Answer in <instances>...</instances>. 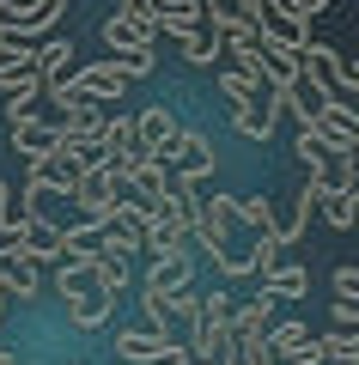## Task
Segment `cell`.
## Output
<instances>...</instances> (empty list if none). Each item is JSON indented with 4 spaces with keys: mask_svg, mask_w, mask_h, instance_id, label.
I'll return each instance as SVG.
<instances>
[{
    "mask_svg": "<svg viewBox=\"0 0 359 365\" xmlns=\"http://www.w3.org/2000/svg\"><path fill=\"white\" fill-rule=\"evenodd\" d=\"M91 280H98L103 292H116V299H122V292H128V256L98 250V256H91Z\"/></svg>",
    "mask_w": 359,
    "mask_h": 365,
    "instance_id": "7402d4cb",
    "label": "cell"
},
{
    "mask_svg": "<svg viewBox=\"0 0 359 365\" xmlns=\"http://www.w3.org/2000/svg\"><path fill=\"white\" fill-rule=\"evenodd\" d=\"M231 304H238V299H231L226 287L201 292V323H207V329H226V323H231Z\"/></svg>",
    "mask_w": 359,
    "mask_h": 365,
    "instance_id": "83f0119b",
    "label": "cell"
},
{
    "mask_svg": "<svg viewBox=\"0 0 359 365\" xmlns=\"http://www.w3.org/2000/svg\"><path fill=\"white\" fill-rule=\"evenodd\" d=\"M103 43H110V49H153V37H141V31H134L122 13L103 19Z\"/></svg>",
    "mask_w": 359,
    "mask_h": 365,
    "instance_id": "484cf974",
    "label": "cell"
},
{
    "mask_svg": "<svg viewBox=\"0 0 359 365\" xmlns=\"http://www.w3.org/2000/svg\"><path fill=\"white\" fill-rule=\"evenodd\" d=\"M0 365H19V353H13V347H0Z\"/></svg>",
    "mask_w": 359,
    "mask_h": 365,
    "instance_id": "e575fe53",
    "label": "cell"
},
{
    "mask_svg": "<svg viewBox=\"0 0 359 365\" xmlns=\"http://www.w3.org/2000/svg\"><path fill=\"white\" fill-rule=\"evenodd\" d=\"M189 244H201L226 280H244V274H256V268H250V244H256V232L238 220V195H226V189H213V195L201 201Z\"/></svg>",
    "mask_w": 359,
    "mask_h": 365,
    "instance_id": "6da1fadb",
    "label": "cell"
},
{
    "mask_svg": "<svg viewBox=\"0 0 359 365\" xmlns=\"http://www.w3.org/2000/svg\"><path fill=\"white\" fill-rule=\"evenodd\" d=\"M189 365H207V359H189Z\"/></svg>",
    "mask_w": 359,
    "mask_h": 365,
    "instance_id": "74e56055",
    "label": "cell"
},
{
    "mask_svg": "<svg viewBox=\"0 0 359 365\" xmlns=\"http://www.w3.org/2000/svg\"><path fill=\"white\" fill-rule=\"evenodd\" d=\"M165 165L177 170L183 182H201V177H213V134H201V128H177V146L165 153Z\"/></svg>",
    "mask_w": 359,
    "mask_h": 365,
    "instance_id": "ba28073f",
    "label": "cell"
},
{
    "mask_svg": "<svg viewBox=\"0 0 359 365\" xmlns=\"http://www.w3.org/2000/svg\"><path fill=\"white\" fill-rule=\"evenodd\" d=\"M250 25H256L262 43H274V49H293V55H298V43L310 37V25H305L298 13H286L280 0H250Z\"/></svg>",
    "mask_w": 359,
    "mask_h": 365,
    "instance_id": "8992f818",
    "label": "cell"
},
{
    "mask_svg": "<svg viewBox=\"0 0 359 365\" xmlns=\"http://www.w3.org/2000/svg\"><path fill=\"white\" fill-rule=\"evenodd\" d=\"M293 153H298V165H305L310 177H323V170H329V153H323V146H317V134H310V128H298Z\"/></svg>",
    "mask_w": 359,
    "mask_h": 365,
    "instance_id": "f1b7e54d",
    "label": "cell"
},
{
    "mask_svg": "<svg viewBox=\"0 0 359 365\" xmlns=\"http://www.w3.org/2000/svg\"><path fill=\"white\" fill-rule=\"evenodd\" d=\"M141 287L153 292H177V287H195V256H153V268H146Z\"/></svg>",
    "mask_w": 359,
    "mask_h": 365,
    "instance_id": "d6986e66",
    "label": "cell"
},
{
    "mask_svg": "<svg viewBox=\"0 0 359 365\" xmlns=\"http://www.w3.org/2000/svg\"><path fill=\"white\" fill-rule=\"evenodd\" d=\"M329 292H341V299H359V268H335V280H329Z\"/></svg>",
    "mask_w": 359,
    "mask_h": 365,
    "instance_id": "1f68e13d",
    "label": "cell"
},
{
    "mask_svg": "<svg viewBox=\"0 0 359 365\" xmlns=\"http://www.w3.org/2000/svg\"><path fill=\"white\" fill-rule=\"evenodd\" d=\"M177 128H183V122L171 116L165 104L141 110V116H134V146H141V158H165L171 146H177Z\"/></svg>",
    "mask_w": 359,
    "mask_h": 365,
    "instance_id": "7c38bea8",
    "label": "cell"
},
{
    "mask_svg": "<svg viewBox=\"0 0 359 365\" xmlns=\"http://www.w3.org/2000/svg\"><path fill=\"white\" fill-rule=\"evenodd\" d=\"M298 79H305V86H317V91H329V98L359 91V73L341 61V49H335V43H317V37L298 43Z\"/></svg>",
    "mask_w": 359,
    "mask_h": 365,
    "instance_id": "277c9868",
    "label": "cell"
},
{
    "mask_svg": "<svg viewBox=\"0 0 359 365\" xmlns=\"http://www.w3.org/2000/svg\"><path fill=\"white\" fill-rule=\"evenodd\" d=\"M55 140H61V128H55V122H37L31 110H25V116H13V153L25 158V165H31V158H43Z\"/></svg>",
    "mask_w": 359,
    "mask_h": 365,
    "instance_id": "2e32d148",
    "label": "cell"
},
{
    "mask_svg": "<svg viewBox=\"0 0 359 365\" xmlns=\"http://www.w3.org/2000/svg\"><path fill=\"white\" fill-rule=\"evenodd\" d=\"M207 31H244L250 25V0H201Z\"/></svg>",
    "mask_w": 359,
    "mask_h": 365,
    "instance_id": "44dd1931",
    "label": "cell"
},
{
    "mask_svg": "<svg viewBox=\"0 0 359 365\" xmlns=\"http://www.w3.org/2000/svg\"><path fill=\"white\" fill-rule=\"evenodd\" d=\"M61 304H67V323L74 329H103L116 317V292H103L98 280H91L86 292H74V299H61Z\"/></svg>",
    "mask_w": 359,
    "mask_h": 365,
    "instance_id": "9a60e30c",
    "label": "cell"
},
{
    "mask_svg": "<svg viewBox=\"0 0 359 365\" xmlns=\"http://www.w3.org/2000/svg\"><path fill=\"white\" fill-rule=\"evenodd\" d=\"M134 79L122 73V67L116 61H91V67H79V73H49L43 79V91H49L55 104H67V98H91V104H110V98H122V91H128Z\"/></svg>",
    "mask_w": 359,
    "mask_h": 365,
    "instance_id": "3957f363",
    "label": "cell"
},
{
    "mask_svg": "<svg viewBox=\"0 0 359 365\" xmlns=\"http://www.w3.org/2000/svg\"><path fill=\"white\" fill-rule=\"evenodd\" d=\"M0 292L6 299H37L43 292V262H31L25 250H6V262H0Z\"/></svg>",
    "mask_w": 359,
    "mask_h": 365,
    "instance_id": "5bb4252c",
    "label": "cell"
},
{
    "mask_svg": "<svg viewBox=\"0 0 359 365\" xmlns=\"http://www.w3.org/2000/svg\"><path fill=\"white\" fill-rule=\"evenodd\" d=\"M67 365H74V359H67Z\"/></svg>",
    "mask_w": 359,
    "mask_h": 365,
    "instance_id": "f35d334b",
    "label": "cell"
},
{
    "mask_svg": "<svg viewBox=\"0 0 359 365\" xmlns=\"http://www.w3.org/2000/svg\"><path fill=\"white\" fill-rule=\"evenodd\" d=\"M329 365H359V359H329Z\"/></svg>",
    "mask_w": 359,
    "mask_h": 365,
    "instance_id": "d590c367",
    "label": "cell"
},
{
    "mask_svg": "<svg viewBox=\"0 0 359 365\" xmlns=\"http://www.w3.org/2000/svg\"><path fill=\"white\" fill-rule=\"evenodd\" d=\"M310 134H317V146L323 153H353L359 146V116L347 110V98H329V91H317V104H310V122H305Z\"/></svg>",
    "mask_w": 359,
    "mask_h": 365,
    "instance_id": "5b68a950",
    "label": "cell"
},
{
    "mask_svg": "<svg viewBox=\"0 0 359 365\" xmlns=\"http://www.w3.org/2000/svg\"><path fill=\"white\" fill-rule=\"evenodd\" d=\"M110 61L122 67L128 79H146V73H153V49H110Z\"/></svg>",
    "mask_w": 359,
    "mask_h": 365,
    "instance_id": "4dcf8cb0",
    "label": "cell"
},
{
    "mask_svg": "<svg viewBox=\"0 0 359 365\" xmlns=\"http://www.w3.org/2000/svg\"><path fill=\"white\" fill-rule=\"evenodd\" d=\"M317 347H323V365H329V359H359V335L341 329V323H335L329 335H317Z\"/></svg>",
    "mask_w": 359,
    "mask_h": 365,
    "instance_id": "d4e9b609",
    "label": "cell"
},
{
    "mask_svg": "<svg viewBox=\"0 0 359 365\" xmlns=\"http://www.w3.org/2000/svg\"><path fill=\"white\" fill-rule=\"evenodd\" d=\"M116 13L128 19L141 37H158V19H153V0H116Z\"/></svg>",
    "mask_w": 359,
    "mask_h": 365,
    "instance_id": "f546056e",
    "label": "cell"
},
{
    "mask_svg": "<svg viewBox=\"0 0 359 365\" xmlns=\"http://www.w3.org/2000/svg\"><path fill=\"white\" fill-rule=\"evenodd\" d=\"M317 207H323V220H329L335 232H353V220H359V189H341V182H329V177H323Z\"/></svg>",
    "mask_w": 359,
    "mask_h": 365,
    "instance_id": "ac0fdd59",
    "label": "cell"
},
{
    "mask_svg": "<svg viewBox=\"0 0 359 365\" xmlns=\"http://www.w3.org/2000/svg\"><path fill=\"white\" fill-rule=\"evenodd\" d=\"M238 220H244L250 232H274V220H280V213H274L268 195H238Z\"/></svg>",
    "mask_w": 359,
    "mask_h": 365,
    "instance_id": "cb8c5ba5",
    "label": "cell"
},
{
    "mask_svg": "<svg viewBox=\"0 0 359 365\" xmlns=\"http://www.w3.org/2000/svg\"><path fill=\"white\" fill-rule=\"evenodd\" d=\"M19 220V195H13V182H0V225H13Z\"/></svg>",
    "mask_w": 359,
    "mask_h": 365,
    "instance_id": "836d02e7",
    "label": "cell"
},
{
    "mask_svg": "<svg viewBox=\"0 0 359 365\" xmlns=\"http://www.w3.org/2000/svg\"><path fill=\"white\" fill-rule=\"evenodd\" d=\"M177 49H183V61H189V67H213V61H219V43H213V31H195V37H183Z\"/></svg>",
    "mask_w": 359,
    "mask_h": 365,
    "instance_id": "4316f807",
    "label": "cell"
},
{
    "mask_svg": "<svg viewBox=\"0 0 359 365\" xmlns=\"http://www.w3.org/2000/svg\"><path fill=\"white\" fill-rule=\"evenodd\" d=\"M268 353L280 365H323V347L310 335V323H268Z\"/></svg>",
    "mask_w": 359,
    "mask_h": 365,
    "instance_id": "30bf717a",
    "label": "cell"
},
{
    "mask_svg": "<svg viewBox=\"0 0 359 365\" xmlns=\"http://www.w3.org/2000/svg\"><path fill=\"white\" fill-rule=\"evenodd\" d=\"M110 341H116V359H122V365H153L158 353H165L171 335H158V329H116Z\"/></svg>",
    "mask_w": 359,
    "mask_h": 365,
    "instance_id": "e0dca14e",
    "label": "cell"
},
{
    "mask_svg": "<svg viewBox=\"0 0 359 365\" xmlns=\"http://www.w3.org/2000/svg\"><path fill=\"white\" fill-rule=\"evenodd\" d=\"M61 13H67V0H25L13 19H6V37H25V43H37V37H49L55 25H61Z\"/></svg>",
    "mask_w": 359,
    "mask_h": 365,
    "instance_id": "4fadbf2b",
    "label": "cell"
},
{
    "mask_svg": "<svg viewBox=\"0 0 359 365\" xmlns=\"http://www.w3.org/2000/svg\"><path fill=\"white\" fill-rule=\"evenodd\" d=\"M219 98H226L231 128L244 134V140H274V122H280V86L244 73V67H226V73H219Z\"/></svg>",
    "mask_w": 359,
    "mask_h": 365,
    "instance_id": "7a4b0ae2",
    "label": "cell"
},
{
    "mask_svg": "<svg viewBox=\"0 0 359 365\" xmlns=\"http://www.w3.org/2000/svg\"><path fill=\"white\" fill-rule=\"evenodd\" d=\"M0 317H6V292H0Z\"/></svg>",
    "mask_w": 359,
    "mask_h": 365,
    "instance_id": "8d00e7d4",
    "label": "cell"
},
{
    "mask_svg": "<svg viewBox=\"0 0 359 365\" xmlns=\"http://www.w3.org/2000/svg\"><path fill=\"white\" fill-rule=\"evenodd\" d=\"M91 158H98V165H110L116 177H128V165L141 158V146H134V116L103 122V134H98V146H91Z\"/></svg>",
    "mask_w": 359,
    "mask_h": 365,
    "instance_id": "8fae6325",
    "label": "cell"
},
{
    "mask_svg": "<svg viewBox=\"0 0 359 365\" xmlns=\"http://www.w3.org/2000/svg\"><path fill=\"white\" fill-rule=\"evenodd\" d=\"M103 122H110V116H103V104H91V98H67L55 128H61V140H67V146H79V153L91 158V146H98Z\"/></svg>",
    "mask_w": 359,
    "mask_h": 365,
    "instance_id": "9c48e42d",
    "label": "cell"
},
{
    "mask_svg": "<svg viewBox=\"0 0 359 365\" xmlns=\"http://www.w3.org/2000/svg\"><path fill=\"white\" fill-rule=\"evenodd\" d=\"M262 287H268L274 299H305V292H310V274L298 268V262H274V268L262 274Z\"/></svg>",
    "mask_w": 359,
    "mask_h": 365,
    "instance_id": "ffe728a7",
    "label": "cell"
},
{
    "mask_svg": "<svg viewBox=\"0 0 359 365\" xmlns=\"http://www.w3.org/2000/svg\"><path fill=\"white\" fill-rule=\"evenodd\" d=\"M79 170H86V153H79V146H67V140H55L43 158H31V177H37L49 195H74Z\"/></svg>",
    "mask_w": 359,
    "mask_h": 365,
    "instance_id": "52a82bcc",
    "label": "cell"
},
{
    "mask_svg": "<svg viewBox=\"0 0 359 365\" xmlns=\"http://www.w3.org/2000/svg\"><path fill=\"white\" fill-rule=\"evenodd\" d=\"M67 49H74V43H61V37H37V43H31V67H37L43 79L61 73V67H67Z\"/></svg>",
    "mask_w": 359,
    "mask_h": 365,
    "instance_id": "603a6c76",
    "label": "cell"
},
{
    "mask_svg": "<svg viewBox=\"0 0 359 365\" xmlns=\"http://www.w3.org/2000/svg\"><path fill=\"white\" fill-rule=\"evenodd\" d=\"M335 323L353 329V323H359V299H341V292H335Z\"/></svg>",
    "mask_w": 359,
    "mask_h": 365,
    "instance_id": "d6a6232c",
    "label": "cell"
}]
</instances>
